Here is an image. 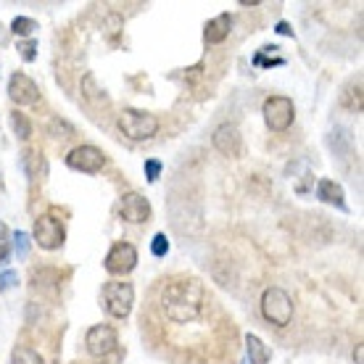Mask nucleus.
<instances>
[{
	"label": "nucleus",
	"instance_id": "nucleus-1",
	"mask_svg": "<svg viewBox=\"0 0 364 364\" xmlns=\"http://www.w3.org/2000/svg\"><path fill=\"white\" fill-rule=\"evenodd\" d=\"M203 299L206 293L198 280H172L161 291V311L166 314V319L185 325L200 317Z\"/></svg>",
	"mask_w": 364,
	"mask_h": 364
},
{
	"label": "nucleus",
	"instance_id": "nucleus-2",
	"mask_svg": "<svg viewBox=\"0 0 364 364\" xmlns=\"http://www.w3.org/2000/svg\"><path fill=\"white\" fill-rule=\"evenodd\" d=\"M117 127L122 129V135L135 140V143H143V140H151V137L159 132V119L148 111L140 109H124L117 117Z\"/></svg>",
	"mask_w": 364,
	"mask_h": 364
},
{
	"label": "nucleus",
	"instance_id": "nucleus-3",
	"mask_svg": "<svg viewBox=\"0 0 364 364\" xmlns=\"http://www.w3.org/2000/svg\"><path fill=\"white\" fill-rule=\"evenodd\" d=\"M262 317L274 328H288L293 322V299L282 288H267L262 293Z\"/></svg>",
	"mask_w": 364,
	"mask_h": 364
},
{
	"label": "nucleus",
	"instance_id": "nucleus-4",
	"mask_svg": "<svg viewBox=\"0 0 364 364\" xmlns=\"http://www.w3.org/2000/svg\"><path fill=\"white\" fill-rule=\"evenodd\" d=\"M103 304L114 319H127L135 304V288L129 282L111 280L103 285Z\"/></svg>",
	"mask_w": 364,
	"mask_h": 364
},
{
	"label": "nucleus",
	"instance_id": "nucleus-5",
	"mask_svg": "<svg viewBox=\"0 0 364 364\" xmlns=\"http://www.w3.org/2000/svg\"><path fill=\"white\" fill-rule=\"evenodd\" d=\"M262 114L272 132H285V129H291L293 119H296V106L288 95H269L262 106Z\"/></svg>",
	"mask_w": 364,
	"mask_h": 364
},
{
	"label": "nucleus",
	"instance_id": "nucleus-6",
	"mask_svg": "<svg viewBox=\"0 0 364 364\" xmlns=\"http://www.w3.org/2000/svg\"><path fill=\"white\" fill-rule=\"evenodd\" d=\"M32 237H35V243L43 248V251H55V248L64 246L66 230H64V225H61V222H58L55 217H50V214H43V217L35 219Z\"/></svg>",
	"mask_w": 364,
	"mask_h": 364
},
{
	"label": "nucleus",
	"instance_id": "nucleus-7",
	"mask_svg": "<svg viewBox=\"0 0 364 364\" xmlns=\"http://www.w3.org/2000/svg\"><path fill=\"white\" fill-rule=\"evenodd\" d=\"M66 166L82 174H98L106 166V154L95 146H77L66 154Z\"/></svg>",
	"mask_w": 364,
	"mask_h": 364
},
{
	"label": "nucleus",
	"instance_id": "nucleus-8",
	"mask_svg": "<svg viewBox=\"0 0 364 364\" xmlns=\"http://www.w3.org/2000/svg\"><path fill=\"white\" fill-rule=\"evenodd\" d=\"M117 346H119V336L111 325H92V328L87 330V336H85V348H87V354L95 356V359H103V356L114 354Z\"/></svg>",
	"mask_w": 364,
	"mask_h": 364
},
{
	"label": "nucleus",
	"instance_id": "nucleus-9",
	"mask_svg": "<svg viewBox=\"0 0 364 364\" xmlns=\"http://www.w3.org/2000/svg\"><path fill=\"white\" fill-rule=\"evenodd\" d=\"M103 267H106L109 274H129L137 267L135 246H132V243H117V246H111Z\"/></svg>",
	"mask_w": 364,
	"mask_h": 364
},
{
	"label": "nucleus",
	"instance_id": "nucleus-10",
	"mask_svg": "<svg viewBox=\"0 0 364 364\" xmlns=\"http://www.w3.org/2000/svg\"><path fill=\"white\" fill-rule=\"evenodd\" d=\"M211 143L217 148L222 156H230V159H235L240 156L243 151V135H240V129L232 124V122H225V124H219L214 129V135H211Z\"/></svg>",
	"mask_w": 364,
	"mask_h": 364
},
{
	"label": "nucleus",
	"instance_id": "nucleus-11",
	"mask_svg": "<svg viewBox=\"0 0 364 364\" xmlns=\"http://www.w3.org/2000/svg\"><path fill=\"white\" fill-rule=\"evenodd\" d=\"M9 98L14 103H18V106H35L37 100H40V87L35 85L32 77L16 72L11 74L9 80Z\"/></svg>",
	"mask_w": 364,
	"mask_h": 364
},
{
	"label": "nucleus",
	"instance_id": "nucleus-12",
	"mask_svg": "<svg viewBox=\"0 0 364 364\" xmlns=\"http://www.w3.org/2000/svg\"><path fill=\"white\" fill-rule=\"evenodd\" d=\"M119 211H122V219H127L132 225H143L151 219V203L143 193H124Z\"/></svg>",
	"mask_w": 364,
	"mask_h": 364
},
{
	"label": "nucleus",
	"instance_id": "nucleus-13",
	"mask_svg": "<svg viewBox=\"0 0 364 364\" xmlns=\"http://www.w3.org/2000/svg\"><path fill=\"white\" fill-rule=\"evenodd\" d=\"M230 32H232V16H230V14H219V16L209 18L206 27H203V37H206L209 46L225 43L230 37Z\"/></svg>",
	"mask_w": 364,
	"mask_h": 364
},
{
	"label": "nucleus",
	"instance_id": "nucleus-14",
	"mask_svg": "<svg viewBox=\"0 0 364 364\" xmlns=\"http://www.w3.org/2000/svg\"><path fill=\"white\" fill-rule=\"evenodd\" d=\"M82 98L90 103L92 109H109L111 106L109 92L95 80V74H85L82 77Z\"/></svg>",
	"mask_w": 364,
	"mask_h": 364
},
{
	"label": "nucleus",
	"instance_id": "nucleus-15",
	"mask_svg": "<svg viewBox=\"0 0 364 364\" xmlns=\"http://www.w3.org/2000/svg\"><path fill=\"white\" fill-rule=\"evenodd\" d=\"M317 198L330 203V206H338V209L346 211V193H343V188H341L336 180L322 177V180L317 182Z\"/></svg>",
	"mask_w": 364,
	"mask_h": 364
},
{
	"label": "nucleus",
	"instance_id": "nucleus-16",
	"mask_svg": "<svg viewBox=\"0 0 364 364\" xmlns=\"http://www.w3.org/2000/svg\"><path fill=\"white\" fill-rule=\"evenodd\" d=\"M246 351H248V359H251V364H267L269 359H272V351H269V346H267L259 336H254V333H248V336H246Z\"/></svg>",
	"mask_w": 364,
	"mask_h": 364
},
{
	"label": "nucleus",
	"instance_id": "nucleus-17",
	"mask_svg": "<svg viewBox=\"0 0 364 364\" xmlns=\"http://www.w3.org/2000/svg\"><path fill=\"white\" fill-rule=\"evenodd\" d=\"M341 103H343L348 111H354V114H359V111H362V103H364L362 80H354V82H348V87L343 90V95H341Z\"/></svg>",
	"mask_w": 364,
	"mask_h": 364
},
{
	"label": "nucleus",
	"instance_id": "nucleus-18",
	"mask_svg": "<svg viewBox=\"0 0 364 364\" xmlns=\"http://www.w3.org/2000/svg\"><path fill=\"white\" fill-rule=\"evenodd\" d=\"M11 129H14V135L18 137V140H29L32 137V124H29L27 114H21V111H11Z\"/></svg>",
	"mask_w": 364,
	"mask_h": 364
},
{
	"label": "nucleus",
	"instance_id": "nucleus-19",
	"mask_svg": "<svg viewBox=\"0 0 364 364\" xmlns=\"http://www.w3.org/2000/svg\"><path fill=\"white\" fill-rule=\"evenodd\" d=\"M11 364H46V362H43V356L37 354L35 348L16 346L14 348V354H11Z\"/></svg>",
	"mask_w": 364,
	"mask_h": 364
},
{
	"label": "nucleus",
	"instance_id": "nucleus-20",
	"mask_svg": "<svg viewBox=\"0 0 364 364\" xmlns=\"http://www.w3.org/2000/svg\"><path fill=\"white\" fill-rule=\"evenodd\" d=\"M21 166H24V172H27V177H40V172H43V159L35 154V151H24L21 154Z\"/></svg>",
	"mask_w": 364,
	"mask_h": 364
},
{
	"label": "nucleus",
	"instance_id": "nucleus-21",
	"mask_svg": "<svg viewBox=\"0 0 364 364\" xmlns=\"http://www.w3.org/2000/svg\"><path fill=\"white\" fill-rule=\"evenodd\" d=\"M11 29H14V35L27 37L37 29V21L35 18H27V16H16L14 21H11Z\"/></svg>",
	"mask_w": 364,
	"mask_h": 364
},
{
	"label": "nucleus",
	"instance_id": "nucleus-22",
	"mask_svg": "<svg viewBox=\"0 0 364 364\" xmlns=\"http://www.w3.org/2000/svg\"><path fill=\"white\" fill-rule=\"evenodd\" d=\"M151 254L154 256H166L169 254V240H166L164 232H156L154 240H151Z\"/></svg>",
	"mask_w": 364,
	"mask_h": 364
},
{
	"label": "nucleus",
	"instance_id": "nucleus-23",
	"mask_svg": "<svg viewBox=\"0 0 364 364\" xmlns=\"http://www.w3.org/2000/svg\"><path fill=\"white\" fill-rule=\"evenodd\" d=\"M14 246H16V256L18 259H27V254H29V235L27 232H14Z\"/></svg>",
	"mask_w": 364,
	"mask_h": 364
},
{
	"label": "nucleus",
	"instance_id": "nucleus-24",
	"mask_svg": "<svg viewBox=\"0 0 364 364\" xmlns=\"http://www.w3.org/2000/svg\"><path fill=\"white\" fill-rule=\"evenodd\" d=\"M143 169H146V180L148 182H156L159 177H161V169H164V164H161L159 159H148Z\"/></svg>",
	"mask_w": 364,
	"mask_h": 364
},
{
	"label": "nucleus",
	"instance_id": "nucleus-25",
	"mask_svg": "<svg viewBox=\"0 0 364 364\" xmlns=\"http://www.w3.org/2000/svg\"><path fill=\"white\" fill-rule=\"evenodd\" d=\"M18 55H21L24 61H35L37 58V43L35 40H21V43H18Z\"/></svg>",
	"mask_w": 364,
	"mask_h": 364
},
{
	"label": "nucleus",
	"instance_id": "nucleus-26",
	"mask_svg": "<svg viewBox=\"0 0 364 364\" xmlns=\"http://www.w3.org/2000/svg\"><path fill=\"white\" fill-rule=\"evenodd\" d=\"M50 132H53L55 137H72V124H66V122H61V119H53L50 122Z\"/></svg>",
	"mask_w": 364,
	"mask_h": 364
},
{
	"label": "nucleus",
	"instance_id": "nucleus-27",
	"mask_svg": "<svg viewBox=\"0 0 364 364\" xmlns=\"http://www.w3.org/2000/svg\"><path fill=\"white\" fill-rule=\"evenodd\" d=\"M18 282V274L14 272V269H9V272H3L0 274V293H6L9 288H14Z\"/></svg>",
	"mask_w": 364,
	"mask_h": 364
},
{
	"label": "nucleus",
	"instance_id": "nucleus-28",
	"mask_svg": "<svg viewBox=\"0 0 364 364\" xmlns=\"http://www.w3.org/2000/svg\"><path fill=\"white\" fill-rule=\"evenodd\" d=\"M354 359H356V364H364V343H356Z\"/></svg>",
	"mask_w": 364,
	"mask_h": 364
},
{
	"label": "nucleus",
	"instance_id": "nucleus-29",
	"mask_svg": "<svg viewBox=\"0 0 364 364\" xmlns=\"http://www.w3.org/2000/svg\"><path fill=\"white\" fill-rule=\"evenodd\" d=\"M9 246H6V243H0V264H6V262H9Z\"/></svg>",
	"mask_w": 364,
	"mask_h": 364
},
{
	"label": "nucleus",
	"instance_id": "nucleus-30",
	"mask_svg": "<svg viewBox=\"0 0 364 364\" xmlns=\"http://www.w3.org/2000/svg\"><path fill=\"white\" fill-rule=\"evenodd\" d=\"M277 32H280V35H291V37H293V29L288 27L285 21H280V24H277Z\"/></svg>",
	"mask_w": 364,
	"mask_h": 364
}]
</instances>
